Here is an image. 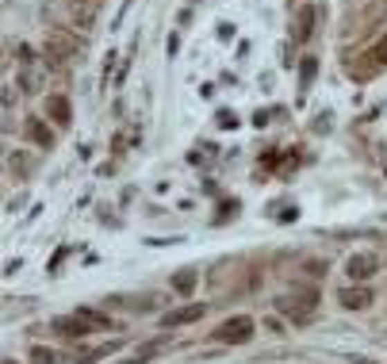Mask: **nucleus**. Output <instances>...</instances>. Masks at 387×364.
I'll use <instances>...</instances> for the list:
<instances>
[{
	"label": "nucleus",
	"instance_id": "obj_1",
	"mask_svg": "<svg viewBox=\"0 0 387 364\" xmlns=\"http://www.w3.org/2000/svg\"><path fill=\"white\" fill-rule=\"evenodd\" d=\"M314 307H318V291L314 288H296V291H284V295L276 299V311L296 318V322H307V318L314 315Z\"/></svg>",
	"mask_w": 387,
	"mask_h": 364
},
{
	"label": "nucleus",
	"instance_id": "obj_2",
	"mask_svg": "<svg viewBox=\"0 0 387 364\" xmlns=\"http://www.w3.org/2000/svg\"><path fill=\"white\" fill-rule=\"evenodd\" d=\"M253 330H257V322L249 315H234L215 330V341L219 345H246V341H253Z\"/></svg>",
	"mask_w": 387,
	"mask_h": 364
},
{
	"label": "nucleus",
	"instance_id": "obj_3",
	"mask_svg": "<svg viewBox=\"0 0 387 364\" xmlns=\"http://www.w3.org/2000/svg\"><path fill=\"white\" fill-rule=\"evenodd\" d=\"M73 54H77V39H73V35H66L62 27H50V31H46V58L69 62Z\"/></svg>",
	"mask_w": 387,
	"mask_h": 364
},
{
	"label": "nucleus",
	"instance_id": "obj_4",
	"mask_svg": "<svg viewBox=\"0 0 387 364\" xmlns=\"http://www.w3.org/2000/svg\"><path fill=\"white\" fill-rule=\"evenodd\" d=\"M379 273V257L376 253H353L345 261V276L353 284H364V280H372V276Z\"/></svg>",
	"mask_w": 387,
	"mask_h": 364
},
{
	"label": "nucleus",
	"instance_id": "obj_5",
	"mask_svg": "<svg viewBox=\"0 0 387 364\" xmlns=\"http://www.w3.org/2000/svg\"><path fill=\"white\" fill-rule=\"evenodd\" d=\"M207 311V303H188V307H177V311H169V315H161V326L165 330H177V326H192L199 322Z\"/></svg>",
	"mask_w": 387,
	"mask_h": 364
},
{
	"label": "nucleus",
	"instance_id": "obj_6",
	"mask_svg": "<svg viewBox=\"0 0 387 364\" xmlns=\"http://www.w3.org/2000/svg\"><path fill=\"white\" fill-rule=\"evenodd\" d=\"M50 330L66 334V338H84V334H92V326L81 315H58V318H50Z\"/></svg>",
	"mask_w": 387,
	"mask_h": 364
},
{
	"label": "nucleus",
	"instance_id": "obj_7",
	"mask_svg": "<svg viewBox=\"0 0 387 364\" xmlns=\"http://www.w3.org/2000/svg\"><path fill=\"white\" fill-rule=\"evenodd\" d=\"M24 138L35 142V146H42V149H54V131H50L42 119H27V123H24Z\"/></svg>",
	"mask_w": 387,
	"mask_h": 364
},
{
	"label": "nucleus",
	"instance_id": "obj_8",
	"mask_svg": "<svg viewBox=\"0 0 387 364\" xmlns=\"http://www.w3.org/2000/svg\"><path fill=\"white\" fill-rule=\"evenodd\" d=\"M338 303L345 307V311H364V307H372V291L364 288V284H361V288H341Z\"/></svg>",
	"mask_w": 387,
	"mask_h": 364
},
{
	"label": "nucleus",
	"instance_id": "obj_9",
	"mask_svg": "<svg viewBox=\"0 0 387 364\" xmlns=\"http://www.w3.org/2000/svg\"><path fill=\"white\" fill-rule=\"evenodd\" d=\"M96 8H100V0H69V16H73L84 31H92V24H96Z\"/></svg>",
	"mask_w": 387,
	"mask_h": 364
},
{
	"label": "nucleus",
	"instance_id": "obj_10",
	"mask_svg": "<svg viewBox=\"0 0 387 364\" xmlns=\"http://www.w3.org/2000/svg\"><path fill=\"white\" fill-rule=\"evenodd\" d=\"M46 116H50V119H58L62 127L73 123V108H69V100H66V96H46Z\"/></svg>",
	"mask_w": 387,
	"mask_h": 364
},
{
	"label": "nucleus",
	"instance_id": "obj_11",
	"mask_svg": "<svg viewBox=\"0 0 387 364\" xmlns=\"http://www.w3.org/2000/svg\"><path fill=\"white\" fill-rule=\"evenodd\" d=\"M314 19H318V12H314L311 4H303L299 16H296V42H307L314 35Z\"/></svg>",
	"mask_w": 387,
	"mask_h": 364
},
{
	"label": "nucleus",
	"instance_id": "obj_12",
	"mask_svg": "<svg viewBox=\"0 0 387 364\" xmlns=\"http://www.w3.org/2000/svg\"><path fill=\"white\" fill-rule=\"evenodd\" d=\"M196 284H199L196 269H181V273L173 276V291H177V295H192V291H196Z\"/></svg>",
	"mask_w": 387,
	"mask_h": 364
},
{
	"label": "nucleus",
	"instance_id": "obj_13",
	"mask_svg": "<svg viewBox=\"0 0 387 364\" xmlns=\"http://www.w3.org/2000/svg\"><path fill=\"white\" fill-rule=\"evenodd\" d=\"M157 353H161V341H150V345H138L131 356H123L119 364H146V361H154Z\"/></svg>",
	"mask_w": 387,
	"mask_h": 364
},
{
	"label": "nucleus",
	"instance_id": "obj_14",
	"mask_svg": "<svg viewBox=\"0 0 387 364\" xmlns=\"http://www.w3.org/2000/svg\"><path fill=\"white\" fill-rule=\"evenodd\" d=\"M27 361H31V364H58V353H54V349H46V345H31Z\"/></svg>",
	"mask_w": 387,
	"mask_h": 364
},
{
	"label": "nucleus",
	"instance_id": "obj_15",
	"mask_svg": "<svg viewBox=\"0 0 387 364\" xmlns=\"http://www.w3.org/2000/svg\"><path fill=\"white\" fill-rule=\"evenodd\" d=\"M314 73H318V62H314V58H303V66H299V89H311Z\"/></svg>",
	"mask_w": 387,
	"mask_h": 364
},
{
	"label": "nucleus",
	"instance_id": "obj_16",
	"mask_svg": "<svg viewBox=\"0 0 387 364\" xmlns=\"http://www.w3.org/2000/svg\"><path fill=\"white\" fill-rule=\"evenodd\" d=\"M77 315H81L84 322L92 326V330H107V326H111V318H107V315H100V311H77Z\"/></svg>",
	"mask_w": 387,
	"mask_h": 364
},
{
	"label": "nucleus",
	"instance_id": "obj_17",
	"mask_svg": "<svg viewBox=\"0 0 387 364\" xmlns=\"http://www.w3.org/2000/svg\"><path fill=\"white\" fill-rule=\"evenodd\" d=\"M111 349H119L116 341H111V345H100V349H92V353H84V356H77V364H92V361H100V356H111Z\"/></svg>",
	"mask_w": 387,
	"mask_h": 364
},
{
	"label": "nucleus",
	"instance_id": "obj_18",
	"mask_svg": "<svg viewBox=\"0 0 387 364\" xmlns=\"http://www.w3.org/2000/svg\"><path fill=\"white\" fill-rule=\"evenodd\" d=\"M39 84H42V77L35 73V69H24V89L27 92H39Z\"/></svg>",
	"mask_w": 387,
	"mask_h": 364
},
{
	"label": "nucleus",
	"instance_id": "obj_19",
	"mask_svg": "<svg viewBox=\"0 0 387 364\" xmlns=\"http://www.w3.org/2000/svg\"><path fill=\"white\" fill-rule=\"evenodd\" d=\"M372 58H376V66H387V35L376 42V50H372Z\"/></svg>",
	"mask_w": 387,
	"mask_h": 364
},
{
	"label": "nucleus",
	"instance_id": "obj_20",
	"mask_svg": "<svg viewBox=\"0 0 387 364\" xmlns=\"http://www.w3.org/2000/svg\"><path fill=\"white\" fill-rule=\"evenodd\" d=\"M219 127H226V131H231V127H238V119H234L231 111H219Z\"/></svg>",
	"mask_w": 387,
	"mask_h": 364
},
{
	"label": "nucleus",
	"instance_id": "obj_21",
	"mask_svg": "<svg viewBox=\"0 0 387 364\" xmlns=\"http://www.w3.org/2000/svg\"><path fill=\"white\" fill-rule=\"evenodd\" d=\"M379 165H384V173H387V146L379 149Z\"/></svg>",
	"mask_w": 387,
	"mask_h": 364
},
{
	"label": "nucleus",
	"instance_id": "obj_22",
	"mask_svg": "<svg viewBox=\"0 0 387 364\" xmlns=\"http://www.w3.org/2000/svg\"><path fill=\"white\" fill-rule=\"evenodd\" d=\"M353 364H376V361H372V356H357Z\"/></svg>",
	"mask_w": 387,
	"mask_h": 364
},
{
	"label": "nucleus",
	"instance_id": "obj_23",
	"mask_svg": "<svg viewBox=\"0 0 387 364\" xmlns=\"http://www.w3.org/2000/svg\"><path fill=\"white\" fill-rule=\"evenodd\" d=\"M4 364H19V361H12V356H8V361H4Z\"/></svg>",
	"mask_w": 387,
	"mask_h": 364
}]
</instances>
